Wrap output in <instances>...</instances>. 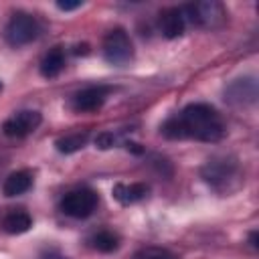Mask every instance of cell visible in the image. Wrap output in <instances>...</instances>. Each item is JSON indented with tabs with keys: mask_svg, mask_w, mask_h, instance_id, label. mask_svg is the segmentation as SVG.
<instances>
[{
	"mask_svg": "<svg viewBox=\"0 0 259 259\" xmlns=\"http://www.w3.org/2000/svg\"><path fill=\"white\" fill-rule=\"evenodd\" d=\"M162 136L168 140H196V142H219L227 127L221 113L208 103H190L180 113L168 117L162 127Z\"/></svg>",
	"mask_w": 259,
	"mask_h": 259,
	"instance_id": "obj_1",
	"label": "cell"
},
{
	"mask_svg": "<svg viewBox=\"0 0 259 259\" xmlns=\"http://www.w3.org/2000/svg\"><path fill=\"white\" fill-rule=\"evenodd\" d=\"M182 12H184L186 20H190L194 26L206 28V30L221 28L227 22V10H225V6L221 2H214V0L186 4V6H182Z\"/></svg>",
	"mask_w": 259,
	"mask_h": 259,
	"instance_id": "obj_2",
	"label": "cell"
},
{
	"mask_svg": "<svg viewBox=\"0 0 259 259\" xmlns=\"http://www.w3.org/2000/svg\"><path fill=\"white\" fill-rule=\"evenodd\" d=\"M38 34H40V24L28 12H14L10 16L6 28H4V38L14 49L24 47V45L36 40Z\"/></svg>",
	"mask_w": 259,
	"mask_h": 259,
	"instance_id": "obj_3",
	"label": "cell"
},
{
	"mask_svg": "<svg viewBox=\"0 0 259 259\" xmlns=\"http://www.w3.org/2000/svg\"><path fill=\"white\" fill-rule=\"evenodd\" d=\"M97 202H99V198H97L95 190H91V188H73V190L63 194V198L59 202V208L67 217L87 219L97 208Z\"/></svg>",
	"mask_w": 259,
	"mask_h": 259,
	"instance_id": "obj_4",
	"label": "cell"
},
{
	"mask_svg": "<svg viewBox=\"0 0 259 259\" xmlns=\"http://www.w3.org/2000/svg\"><path fill=\"white\" fill-rule=\"evenodd\" d=\"M103 57L109 65H115V67H123L134 59V45L123 28H113L105 34Z\"/></svg>",
	"mask_w": 259,
	"mask_h": 259,
	"instance_id": "obj_5",
	"label": "cell"
},
{
	"mask_svg": "<svg viewBox=\"0 0 259 259\" xmlns=\"http://www.w3.org/2000/svg\"><path fill=\"white\" fill-rule=\"evenodd\" d=\"M202 178L219 190L229 188L231 182L239 180V164H237V160L227 158V156L225 158H212L204 164Z\"/></svg>",
	"mask_w": 259,
	"mask_h": 259,
	"instance_id": "obj_6",
	"label": "cell"
},
{
	"mask_svg": "<svg viewBox=\"0 0 259 259\" xmlns=\"http://www.w3.org/2000/svg\"><path fill=\"white\" fill-rule=\"evenodd\" d=\"M111 87L107 85H91V87H85L81 91H77L73 97H71V107L73 111L77 113H91V111H97L103 107L107 95H109Z\"/></svg>",
	"mask_w": 259,
	"mask_h": 259,
	"instance_id": "obj_7",
	"label": "cell"
},
{
	"mask_svg": "<svg viewBox=\"0 0 259 259\" xmlns=\"http://www.w3.org/2000/svg\"><path fill=\"white\" fill-rule=\"evenodd\" d=\"M42 123V115L34 109H22V111H16L14 115H10L2 130L8 138H26L30 136L38 125Z\"/></svg>",
	"mask_w": 259,
	"mask_h": 259,
	"instance_id": "obj_8",
	"label": "cell"
},
{
	"mask_svg": "<svg viewBox=\"0 0 259 259\" xmlns=\"http://www.w3.org/2000/svg\"><path fill=\"white\" fill-rule=\"evenodd\" d=\"M225 101L231 105H253L257 101V83L251 77L237 79L225 89Z\"/></svg>",
	"mask_w": 259,
	"mask_h": 259,
	"instance_id": "obj_9",
	"label": "cell"
},
{
	"mask_svg": "<svg viewBox=\"0 0 259 259\" xmlns=\"http://www.w3.org/2000/svg\"><path fill=\"white\" fill-rule=\"evenodd\" d=\"M184 26H186V16H184L182 8L170 6V8H164L160 12L158 28H160L162 36H166V38H178L184 32Z\"/></svg>",
	"mask_w": 259,
	"mask_h": 259,
	"instance_id": "obj_10",
	"label": "cell"
},
{
	"mask_svg": "<svg viewBox=\"0 0 259 259\" xmlns=\"http://www.w3.org/2000/svg\"><path fill=\"white\" fill-rule=\"evenodd\" d=\"M150 192V186L144 182H134V184H115L113 186V198L121 204H134L146 198Z\"/></svg>",
	"mask_w": 259,
	"mask_h": 259,
	"instance_id": "obj_11",
	"label": "cell"
},
{
	"mask_svg": "<svg viewBox=\"0 0 259 259\" xmlns=\"http://www.w3.org/2000/svg\"><path fill=\"white\" fill-rule=\"evenodd\" d=\"M32 227V217L24 208H14L4 214L2 219V229L8 235H22Z\"/></svg>",
	"mask_w": 259,
	"mask_h": 259,
	"instance_id": "obj_12",
	"label": "cell"
},
{
	"mask_svg": "<svg viewBox=\"0 0 259 259\" xmlns=\"http://www.w3.org/2000/svg\"><path fill=\"white\" fill-rule=\"evenodd\" d=\"M30 186H32V172L30 170H16L4 180L2 192L6 196H18V194H24L26 190H30Z\"/></svg>",
	"mask_w": 259,
	"mask_h": 259,
	"instance_id": "obj_13",
	"label": "cell"
},
{
	"mask_svg": "<svg viewBox=\"0 0 259 259\" xmlns=\"http://www.w3.org/2000/svg\"><path fill=\"white\" fill-rule=\"evenodd\" d=\"M65 69V51L61 47H53L40 61V75L47 79H55Z\"/></svg>",
	"mask_w": 259,
	"mask_h": 259,
	"instance_id": "obj_14",
	"label": "cell"
},
{
	"mask_svg": "<svg viewBox=\"0 0 259 259\" xmlns=\"http://www.w3.org/2000/svg\"><path fill=\"white\" fill-rule=\"evenodd\" d=\"M89 245L95 249V251H101V253H111L119 247V235L109 231V229H101V231H95L91 237H89Z\"/></svg>",
	"mask_w": 259,
	"mask_h": 259,
	"instance_id": "obj_15",
	"label": "cell"
},
{
	"mask_svg": "<svg viewBox=\"0 0 259 259\" xmlns=\"http://www.w3.org/2000/svg\"><path fill=\"white\" fill-rule=\"evenodd\" d=\"M89 140V134L87 132H77V134H67L63 138H59L55 142V148L61 152V154H75L79 152L81 148H85Z\"/></svg>",
	"mask_w": 259,
	"mask_h": 259,
	"instance_id": "obj_16",
	"label": "cell"
},
{
	"mask_svg": "<svg viewBox=\"0 0 259 259\" xmlns=\"http://www.w3.org/2000/svg\"><path fill=\"white\" fill-rule=\"evenodd\" d=\"M132 259H178V257L164 247H144L136 251Z\"/></svg>",
	"mask_w": 259,
	"mask_h": 259,
	"instance_id": "obj_17",
	"label": "cell"
},
{
	"mask_svg": "<svg viewBox=\"0 0 259 259\" xmlns=\"http://www.w3.org/2000/svg\"><path fill=\"white\" fill-rule=\"evenodd\" d=\"M115 144H117V138H115L113 132H101V134L95 138V146H97L99 150H109V148H113Z\"/></svg>",
	"mask_w": 259,
	"mask_h": 259,
	"instance_id": "obj_18",
	"label": "cell"
},
{
	"mask_svg": "<svg viewBox=\"0 0 259 259\" xmlns=\"http://www.w3.org/2000/svg\"><path fill=\"white\" fill-rule=\"evenodd\" d=\"M38 259H69V257H65V255H63L61 251H57V249H45Z\"/></svg>",
	"mask_w": 259,
	"mask_h": 259,
	"instance_id": "obj_19",
	"label": "cell"
},
{
	"mask_svg": "<svg viewBox=\"0 0 259 259\" xmlns=\"http://www.w3.org/2000/svg\"><path fill=\"white\" fill-rule=\"evenodd\" d=\"M81 6H83V2H57V8H59V10H65V12L77 10V8H81Z\"/></svg>",
	"mask_w": 259,
	"mask_h": 259,
	"instance_id": "obj_20",
	"label": "cell"
},
{
	"mask_svg": "<svg viewBox=\"0 0 259 259\" xmlns=\"http://www.w3.org/2000/svg\"><path fill=\"white\" fill-rule=\"evenodd\" d=\"M0 91H2V81H0Z\"/></svg>",
	"mask_w": 259,
	"mask_h": 259,
	"instance_id": "obj_21",
	"label": "cell"
}]
</instances>
